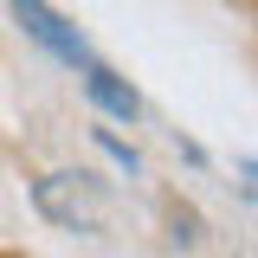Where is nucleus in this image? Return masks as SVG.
Here are the masks:
<instances>
[{"mask_svg": "<svg viewBox=\"0 0 258 258\" xmlns=\"http://www.w3.org/2000/svg\"><path fill=\"white\" fill-rule=\"evenodd\" d=\"M239 174H245V181H252V194H258V161H239Z\"/></svg>", "mask_w": 258, "mask_h": 258, "instance_id": "5", "label": "nucleus"}, {"mask_svg": "<svg viewBox=\"0 0 258 258\" xmlns=\"http://www.w3.org/2000/svg\"><path fill=\"white\" fill-rule=\"evenodd\" d=\"M84 91H91V103L103 110V116H116V123H136V116H142V97L129 91V84L116 78V71H103V64H91Z\"/></svg>", "mask_w": 258, "mask_h": 258, "instance_id": "3", "label": "nucleus"}, {"mask_svg": "<svg viewBox=\"0 0 258 258\" xmlns=\"http://www.w3.org/2000/svg\"><path fill=\"white\" fill-rule=\"evenodd\" d=\"M0 258H7V252H0Z\"/></svg>", "mask_w": 258, "mask_h": 258, "instance_id": "6", "label": "nucleus"}, {"mask_svg": "<svg viewBox=\"0 0 258 258\" xmlns=\"http://www.w3.org/2000/svg\"><path fill=\"white\" fill-rule=\"evenodd\" d=\"M7 7H13V20L26 26V39H39V45H45L52 58H64V64H84V71H91V45L78 39V26H64V20L52 13V7H45V0H7Z\"/></svg>", "mask_w": 258, "mask_h": 258, "instance_id": "2", "label": "nucleus"}, {"mask_svg": "<svg viewBox=\"0 0 258 258\" xmlns=\"http://www.w3.org/2000/svg\"><path fill=\"white\" fill-rule=\"evenodd\" d=\"M32 207L64 232H97L110 220V187L97 174H84V168H58V174H45L32 187Z\"/></svg>", "mask_w": 258, "mask_h": 258, "instance_id": "1", "label": "nucleus"}, {"mask_svg": "<svg viewBox=\"0 0 258 258\" xmlns=\"http://www.w3.org/2000/svg\"><path fill=\"white\" fill-rule=\"evenodd\" d=\"M97 149H103V155L116 161V168H123V174H142V155H136V149H129V142H116V136H110V129H97Z\"/></svg>", "mask_w": 258, "mask_h": 258, "instance_id": "4", "label": "nucleus"}]
</instances>
